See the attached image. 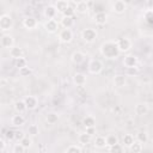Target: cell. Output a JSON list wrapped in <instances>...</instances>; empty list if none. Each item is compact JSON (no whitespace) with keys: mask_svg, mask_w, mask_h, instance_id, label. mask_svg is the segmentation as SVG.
Wrapping results in <instances>:
<instances>
[{"mask_svg":"<svg viewBox=\"0 0 153 153\" xmlns=\"http://www.w3.org/2000/svg\"><path fill=\"white\" fill-rule=\"evenodd\" d=\"M143 18H145L146 23H148V24L153 25V8L147 10V11L145 12V14H143Z\"/></svg>","mask_w":153,"mask_h":153,"instance_id":"obj_36","label":"cell"},{"mask_svg":"<svg viewBox=\"0 0 153 153\" xmlns=\"http://www.w3.org/2000/svg\"><path fill=\"white\" fill-rule=\"evenodd\" d=\"M5 136H6V139L8 140V141H12V140H14V130H7L6 131V134H5Z\"/></svg>","mask_w":153,"mask_h":153,"instance_id":"obj_43","label":"cell"},{"mask_svg":"<svg viewBox=\"0 0 153 153\" xmlns=\"http://www.w3.org/2000/svg\"><path fill=\"white\" fill-rule=\"evenodd\" d=\"M91 141H92V136H91L90 134H87L86 131H82V133H80V134L78 135V142H79L80 145H82V146L88 145Z\"/></svg>","mask_w":153,"mask_h":153,"instance_id":"obj_19","label":"cell"},{"mask_svg":"<svg viewBox=\"0 0 153 153\" xmlns=\"http://www.w3.org/2000/svg\"><path fill=\"white\" fill-rule=\"evenodd\" d=\"M10 56H11L12 59H14V60L23 57V49H22L20 47H16V45H14L13 48L10 49Z\"/></svg>","mask_w":153,"mask_h":153,"instance_id":"obj_25","label":"cell"},{"mask_svg":"<svg viewBox=\"0 0 153 153\" xmlns=\"http://www.w3.org/2000/svg\"><path fill=\"white\" fill-rule=\"evenodd\" d=\"M116 42H117V47L120 49V53H127L131 49V41L127 37L118 38Z\"/></svg>","mask_w":153,"mask_h":153,"instance_id":"obj_5","label":"cell"},{"mask_svg":"<svg viewBox=\"0 0 153 153\" xmlns=\"http://www.w3.org/2000/svg\"><path fill=\"white\" fill-rule=\"evenodd\" d=\"M24 102L26 104L27 110H35L37 108V105H38V99L35 96H26L24 98Z\"/></svg>","mask_w":153,"mask_h":153,"instance_id":"obj_13","label":"cell"},{"mask_svg":"<svg viewBox=\"0 0 153 153\" xmlns=\"http://www.w3.org/2000/svg\"><path fill=\"white\" fill-rule=\"evenodd\" d=\"M71 60H72V62H73L74 65H80V63H82L84 60H85V54L81 53V51H79V50H76V51H74V53L72 54Z\"/></svg>","mask_w":153,"mask_h":153,"instance_id":"obj_17","label":"cell"},{"mask_svg":"<svg viewBox=\"0 0 153 153\" xmlns=\"http://www.w3.org/2000/svg\"><path fill=\"white\" fill-rule=\"evenodd\" d=\"M86 75L82 74V73H75L73 75V82L76 85V86H84L86 84Z\"/></svg>","mask_w":153,"mask_h":153,"instance_id":"obj_20","label":"cell"},{"mask_svg":"<svg viewBox=\"0 0 153 153\" xmlns=\"http://www.w3.org/2000/svg\"><path fill=\"white\" fill-rule=\"evenodd\" d=\"M99 51H100L102 56H104L108 60H115L121 54L116 41H105V42H103L99 47Z\"/></svg>","mask_w":153,"mask_h":153,"instance_id":"obj_1","label":"cell"},{"mask_svg":"<svg viewBox=\"0 0 153 153\" xmlns=\"http://www.w3.org/2000/svg\"><path fill=\"white\" fill-rule=\"evenodd\" d=\"M13 25H14V22H13V18L10 14L4 13V14L0 16V30L2 32L11 31L13 29Z\"/></svg>","mask_w":153,"mask_h":153,"instance_id":"obj_2","label":"cell"},{"mask_svg":"<svg viewBox=\"0 0 153 153\" xmlns=\"http://www.w3.org/2000/svg\"><path fill=\"white\" fill-rule=\"evenodd\" d=\"M27 133H29V135H31V136L38 135V133H39L38 126H37V124H30L29 128H27Z\"/></svg>","mask_w":153,"mask_h":153,"instance_id":"obj_38","label":"cell"},{"mask_svg":"<svg viewBox=\"0 0 153 153\" xmlns=\"http://www.w3.org/2000/svg\"><path fill=\"white\" fill-rule=\"evenodd\" d=\"M0 143H1V152H4L5 148H6V140H5V137L0 139Z\"/></svg>","mask_w":153,"mask_h":153,"instance_id":"obj_45","label":"cell"},{"mask_svg":"<svg viewBox=\"0 0 153 153\" xmlns=\"http://www.w3.org/2000/svg\"><path fill=\"white\" fill-rule=\"evenodd\" d=\"M103 62L100 61V60H98V59H92L90 62H88V72L91 73V74H93V75H97V74H99V73H102V71H103Z\"/></svg>","mask_w":153,"mask_h":153,"instance_id":"obj_3","label":"cell"},{"mask_svg":"<svg viewBox=\"0 0 153 153\" xmlns=\"http://www.w3.org/2000/svg\"><path fill=\"white\" fill-rule=\"evenodd\" d=\"M19 143H20L25 149H29V148L31 147V145H32V140H31V137L25 136L24 139H22V140L19 141Z\"/></svg>","mask_w":153,"mask_h":153,"instance_id":"obj_37","label":"cell"},{"mask_svg":"<svg viewBox=\"0 0 153 153\" xmlns=\"http://www.w3.org/2000/svg\"><path fill=\"white\" fill-rule=\"evenodd\" d=\"M127 10V4L122 0H116L115 2L111 4V11L115 12L116 14H122Z\"/></svg>","mask_w":153,"mask_h":153,"instance_id":"obj_10","label":"cell"},{"mask_svg":"<svg viewBox=\"0 0 153 153\" xmlns=\"http://www.w3.org/2000/svg\"><path fill=\"white\" fill-rule=\"evenodd\" d=\"M82 124L85 126V128L96 127V118L92 117V116H86V117L82 120Z\"/></svg>","mask_w":153,"mask_h":153,"instance_id":"obj_29","label":"cell"},{"mask_svg":"<svg viewBox=\"0 0 153 153\" xmlns=\"http://www.w3.org/2000/svg\"><path fill=\"white\" fill-rule=\"evenodd\" d=\"M60 24L63 26V29H71L74 25V17H62Z\"/></svg>","mask_w":153,"mask_h":153,"instance_id":"obj_24","label":"cell"},{"mask_svg":"<svg viewBox=\"0 0 153 153\" xmlns=\"http://www.w3.org/2000/svg\"><path fill=\"white\" fill-rule=\"evenodd\" d=\"M136 141H139L140 143H146L148 141V134L146 131H139L136 134Z\"/></svg>","mask_w":153,"mask_h":153,"instance_id":"obj_34","label":"cell"},{"mask_svg":"<svg viewBox=\"0 0 153 153\" xmlns=\"http://www.w3.org/2000/svg\"><path fill=\"white\" fill-rule=\"evenodd\" d=\"M54 6L56 7V10H57L59 13H63L69 7V1H67V0H57L54 4Z\"/></svg>","mask_w":153,"mask_h":153,"instance_id":"obj_21","label":"cell"},{"mask_svg":"<svg viewBox=\"0 0 153 153\" xmlns=\"http://www.w3.org/2000/svg\"><path fill=\"white\" fill-rule=\"evenodd\" d=\"M43 14H44V17H45L48 20H49V19H54V18L56 17V14H57V10H56V7H55L54 5H48V6L44 8Z\"/></svg>","mask_w":153,"mask_h":153,"instance_id":"obj_14","label":"cell"},{"mask_svg":"<svg viewBox=\"0 0 153 153\" xmlns=\"http://www.w3.org/2000/svg\"><path fill=\"white\" fill-rule=\"evenodd\" d=\"M137 62H139L137 57H136L135 55H131V54L126 55V56H124V59H123V65H124V67H126L127 69H130V68H136Z\"/></svg>","mask_w":153,"mask_h":153,"instance_id":"obj_9","label":"cell"},{"mask_svg":"<svg viewBox=\"0 0 153 153\" xmlns=\"http://www.w3.org/2000/svg\"><path fill=\"white\" fill-rule=\"evenodd\" d=\"M130 153H141L142 152V143H140L139 141H134V143L129 147Z\"/></svg>","mask_w":153,"mask_h":153,"instance_id":"obj_31","label":"cell"},{"mask_svg":"<svg viewBox=\"0 0 153 153\" xmlns=\"http://www.w3.org/2000/svg\"><path fill=\"white\" fill-rule=\"evenodd\" d=\"M126 84H127V78H126V75H123V74H117V75L114 76V86L121 88V87L126 86Z\"/></svg>","mask_w":153,"mask_h":153,"instance_id":"obj_18","label":"cell"},{"mask_svg":"<svg viewBox=\"0 0 153 153\" xmlns=\"http://www.w3.org/2000/svg\"><path fill=\"white\" fill-rule=\"evenodd\" d=\"M14 110L17 111V114H24L27 108H26V104L24 102V99H20V100H17L14 103Z\"/></svg>","mask_w":153,"mask_h":153,"instance_id":"obj_26","label":"cell"},{"mask_svg":"<svg viewBox=\"0 0 153 153\" xmlns=\"http://www.w3.org/2000/svg\"><path fill=\"white\" fill-rule=\"evenodd\" d=\"M11 124L13 127H22V126H24L25 124V117L22 114L13 115L12 118H11Z\"/></svg>","mask_w":153,"mask_h":153,"instance_id":"obj_16","label":"cell"},{"mask_svg":"<svg viewBox=\"0 0 153 153\" xmlns=\"http://www.w3.org/2000/svg\"><path fill=\"white\" fill-rule=\"evenodd\" d=\"M32 73V69L27 66V67H24V68H22V69H19V74L22 75V76H29L30 74Z\"/></svg>","mask_w":153,"mask_h":153,"instance_id":"obj_40","label":"cell"},{"mask_svg":"<svg viewBox=\"0 0 153 153\" xmlns=\"http://www.w3.org/2000/svg\"><path fill=\"white\" fill-rule=\"evenodd\" d=\"M14 66H16V67L18 68V71H19V69H22V68H24V67H27V61H26L25 57L17 59V60H14Z\"/></svg>","mask_w":153,"mask_h":153,"instance_id":"obj_33","label":"cell"},{"mask_svg":"<svg viewBox=\"0 0 153 153\" xmlns=\"http://www.w3.org/2000/svg\"><path fill=\"white\" fill-rule=\"evenodd\" d=\"M74 14H75V8H74V6H72L71 2H69V7L62 13V17H74Z\"/></svg>","mask_w":153,"mask_h":153,"instance_id":"obj_39","label":"cell"},{"mask_svg":"<svg viewBox=\"0 0 153 153\" xmlns=\"http://www.w3.org/2000/svg\"><path fill=\"white\" fill-rule=\"evenodd\" d=\"M25 137V134H24V131L23 130H14V140L16 141H20L22 139H24Z\"/></svg>","mask_w":153,"mask_h":153,"instance_id":"obj_41","label":"cell"},{"mask_svg":"<svg viewBox=\"0 0 153 153\" xmlns=\"http://www.w3.org/2000/svg\"><path fill=\"white\" fill-rule=\"evenodd\" d=\"M87 134H90L91 136H93L94 134H96V127H92V128H86V130H85Z\"/></svg>","mask_w":153,"mask_h":153,"instance_id":"obj_44","label":"cell"},{"mask_svg":"<svg viewBox=\"0 0 153 153\" xmlns=\"http://www.w3.org/2000/svg\"><path fill=\"white\" fill-rule=\"evenodd\" d=\"M38 25V22L35 17H31V16H27L23 19V26L26 29V30H35Z\"/></svg>","mask_w":153,"mask_h":153,"instance_id":"obj_11","label":"cell"},{"mask_svg":"<svg viewBox=\"0 0 153 153\" xmlns=\"http://www.w3.org/2000/svg\"><path fill=\"white\" fill-rule=\"evenodd\" d=\"M65 153H82V149L78 145H69L65 149Z\"/></svg>","mask_w":153,"mask_h":153,"instance_id":"obj_32","label":"cell"},{"mask_svg":"<svg viewBox=\"0 0 153 153\" xmlns=\"http://www.w3.org/2000/svg\"><path fill=\"white\" fill-rule=\"evenodd\" d=\"M109 153H124V146L117 143L112 147H109Z\"/></svg>","mask_w":153,"mask_h":153,"instance_id":"obj_35","label":"cell"},{"mask_svg":"<svg viewBox=\"0 0 153 153\" xmlns=\"http://www.w3.org/2000/svg\"><path fill=\"white\" fill-rule=\"evenodd\" d=\"M0 44L2 48H7V49H11L14 47V38L12 35L10 33H2L1 38H0Z\"/></svg>","mask_w":153,"mask_h":153,"instance_id":"obj_7","label":"cell"},{"mask_svg":"<svg viewBox=\"0 0 153 153\" xmlns=\"http://www.w3.org/2000/svg\"><path fill=\"white\" fill-rule=\"evenodd\" d=\"M105 139H106V147H112V146L120 143L118 142V137L115 134H109V135L105 136Z\"/></svg>","mask_w":153,"mask_h":153,"instance_id":"obj_28","label":"cell"},{"mask_svg":"<svg viewBox=\"0 0 153 153\" xmlns=\"http://www.w3.org/2000/svg\"><path fill=\"white\" fill-rule=\"evenodd\" d=\"M81 38L86 42V43H92L97 39V31L92 27H87L84 29L81 32Z\"/></svg>","mask_w":153,"mask_h":153,"instance_id":"obj_4","label":"cell"},{"mask_svg":"<svg viewBox=\"0 0 153 153\" xmlns=\"http://www.w3.org/2000/svg\"><path fill=\"white\" fill-rule=\"evenodd\" d=\"M24 151H25V148L20 143H16L13 146V153H24Z\"/></svg>","mask_w":153,"mask_h":153,"instance_id":"obj_42","label":"cell"},{"mask_svg":"<svg viewBox=\"0 0 153 153\" xmlns=\"http://www.w3.org/2000/svg\"><path fill=\"white\" fill-rule=\"evenodd\" d=\"M148 112V106L145 103H137L135 105V114L139 116H143Z\"/></svg>","mask_w":153,"mask_h":153,"instance_id":"obj_23","label":"cell"},{"mask_svg":"<svg viewBox=\"0 0 153 153\" xmlns=\"http://www.w3.org/2000/svg\"><path fill=\"white\" fill-rule=\"evenodd\" d=\"M73 37H74V35L71 29H62L59 32V39L62 43H71L73 41Z\"/></svg>","mask_w":153,"mask_h":153,"instance_id":"obj_6","label":"cell"},{"mask_svg":"<svg viewBox=\"0 0 153 153\" xmlns=\"http://www.w3.org/2000/svg\"><path fill=\"white\" fill-rule=\"evenodd\" d=\"M60 118V115L55 111H51V112H48L47 116H45V121L49 123V124H55Z\"/></svg>","mask_w":153,"mask_h":153,"instance_id":"obj_27","label":"cell"},{"mask_svg":"<svg viewBox=\"0 0 153 153\" xmlns=\"http://www.w3.org/2000/svg\"><path fill=\"white\" fill-rule=\"evenodd\" d=\"M44 29L48 33H55L59 29V23L55 19H49L44 23Z\"/></svg>","mask_w":153,"mask_h":153,"instance_id":"obj_12","label":"cell"},{"mask_svg":"<svg viewBox=\"0 0 153 153\" xmlns=\"http://www.w3.org/2000/svg\"><path fill=\"white\" fill-rule=\"evenodd\" d=\"M93 22H94L97 25H104V24H106V22H108V14H106L105 12L94 13V16H93Z\"/></svg>","mask_w":153,"mask_h":153,"instance_id":"obj_15","label":"cell"},{"mask_svg":"<svg viewBox=\"0 0 153 153\" xmlns=\"http://www.w3.org/2000/svg\"><path fill=\"white\" fill-rule=\"evenodd\" d=\"M122 141H123V143H122V145H123L124 147H128V148H129V147L134 143V141H135V140H134V136H133L131 134H124V136H123V140H122Z\"/></svg>","mask_w":153,"mask_h":153,"instance_id":"obj_30","label":"cell"},{"mask_svg":"<svg viewBox=\"0 0 153 153\" xmlns=\"http://www.w3.org/2000/svg\"><path fill=\"white\" fill-rule=\"evenodd\" d=\"M91 5H92L91 2H87V1L81 0V1H78V2L74 4V8H75V12L76 13H79V14H86L88 12Z\"/></svg>","mask_w":153,"mask_h":153,"instance_id":"obj_8","label":"cell"},{"mask_svg":"<svg viewBox=\"0 0 153 153\" xmlns=\"http://www.w3.org/2000/svg\"><path fill=\"white\" fill-rule=\"evenodd\" d=\"M93 146L96 148H105L106 147V139L105 136H102V135H98L93 139Z\"/></svg>","mask_w":153,"mask_h":153,"instance_id":"obj_22","label":"cell"}]
</instances>
